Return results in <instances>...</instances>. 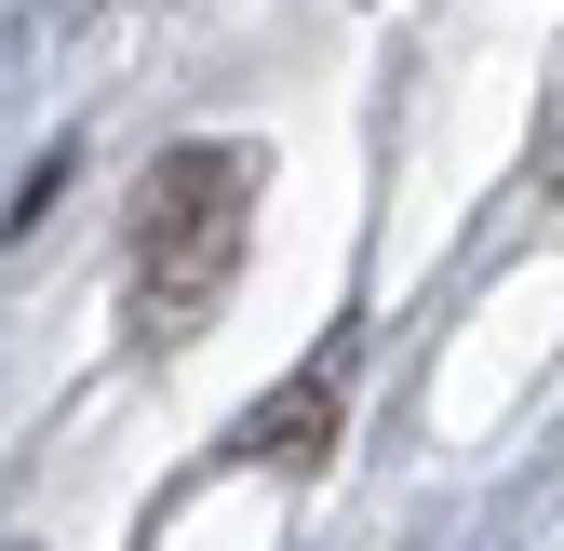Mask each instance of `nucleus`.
<instances>
[{"instance_id": "f257e3e1", "label": "nucleus", "mask_w": 564, "mask_h": 551, "mask_svg": "<svg viewBox=\"0 0 564 551\" xmlns=\"http://www.w3.org/2000/svg\"><path fill=\"white\" fill-rule=\"evenodd\" d=\"M256 149H229V134H188V149L149 162V188H134V323L149 336H202L229 310L242 283V242H256Z\"/></svg>"}, {"instance_id": "f03ea898", "label": "nucleus", "mask_w": 564, "mask_h": 551, "mask_svg": "<svg viewBox=\"0 0 564 551\" xmlns=\"http://www.w3.org/2000/svg\"><path fill=\"white\" fill-rule=\"evenodd\" d=\"M242 457H269V471H323V457H336V364H310L282 403H256V418H242Z\"/></svg>"}, {"instance_id": "7ed1b4c3", "label": "nucleus", "mask_w": 564, "mask_h": 551, "mask_svg": "<svg viewBox=\"0 0 564 551\" xmlns=\"http://www.w3.org/2000/svg\"><path fill=\"white\" fill-rule=\"evenodd\" d=\"M551 188H564V134H551Z\"/></svg>"}]
</instances>
